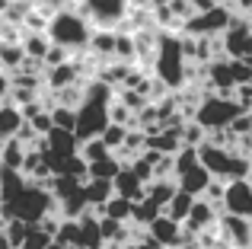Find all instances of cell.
<instances>
[{
    "label": "cell",
    "mask_w": 252,
    "mask_h": 249,
    "mask_svg": "<svg viewBox=\"0 0 252 249\" xmlns=\"http://www.w3.org/2000/svg\"><path fill=\"white\" fill-rule=\"evenodd\" d=\"M160 214H163V208L154 205V201L144 195V198H137L134 205H131V220H128V224H131V227H147L150 220L160 218Z\"/></svg>",
    "instance_id": "cell-20"
},
{
    "label": "cell",
    "mask_w": 252,
    "mask_h": 249,
    "mask_svg": "<svg viewBox=\"0 0 252 249\" xmlns=\"http://www.w3.org/2000/svg\"><path fill=\"white\" fill-rule=\"evenodd\" d=\"M26 61V51H23V42H6L0 38V70H19V64Z\"/></svg>",
    "instance_id": "cell-21"
},
{
    "label": "cell",
    "mask_w": 252,
    "mask_h": 249,
    "mask_svg": "<svg viewBox=\"0 0 252 249\" xmlns=\"http://www.w3.org/2000/svg\"><path fill=\"white\" fill-rule=\"evenodd\" d=\"M83 195H86V205L90 208H102L105 201L115 195V188H112V179H99V176H86L83 179Z\"/></svg>",
    "instance_id": "cell-16"
},
{
    "label": "cell",
    "mask_w": 252,
    "mask_h": 249,
    "mask_svg": "<svg viewBox=\"0 0 252 249\" xmlns=\"http://www.w3.org/2000/svg\"><path fill=\"white\" fill-rule=\"evenodd\" d=\"M112 188H115V195H122V198H128V201L144 198V179L128 166V163H122V169L112 176Z\"/></svg>",
    "instance_id": "cell-14"
},
{
    "label": "cell",
    "mask_w": 252,
    "mask_h": 249,
    "mask_svg": "<svg viewBox=\"0 0 252 249\" xmlns=\"http://www.w3.org/2000/svg\"><path fill=\"white\" fill-rule=\"evenodd\" d=\"M217 214H220V208L211 205V201L204 198H195L189 208V214H185L182 220V243H195V237L201 230H211V227L217 224Z\"/></svg>",
    "instance_id": "cell-10"
},
{
    "label": "cell",
    "mask_w": 252,
    "mask_h": 249,
    "mask_svg": "<svg viewBox=\"0 0 252 249\" xmlns=\"http://www.w3.org/2000/svg\"><path fill=\"white\" fill-rule=\"evenodd\" d=\"M122 249H163L160 243H154V240L147 237V233H144V237H134V240H128V243H125Z\"/></svg>",
    "instance_id": "cell-32"
},
{
    "label": "cell",
    "mask_w": 252,
    "mask_h": 249,
    "mask_svg": "<svg viewBox=\"0 0 252 249\" xmlns=\"http://www.w3.org/2000/svg\"><path fill=\"white\" fill-rule=\"evenodd\" d=\"M48 243H51V233L42 230L38 224H29V230H26V240H23V246H19V249H45Z\"/></svg>",
    "instance_id": "cell-28"
},
{
    "label": "cell",
    "mask_w": 252,
    "mask_h": 249,
    "mask_svg": "<svg viewBox=\"0 0 252 249\" xmlns=\"http://www.w3.org/2000/svg\"><path fill=\"white\" fill-rule=\"evenodd\" d=\"M214 249H220V246H214Z\"/></svg>",
    "instance_id": "cell-43"
},
{
    "label": "cell",
    "mask_w": 252,
    "mask_h": 249,
    "mask_svg": "<svg viewBox=\"0 0 252 249\" xmlns=\"http://www.w3.org/2000/svg\"><path fill=\"white\" fill-rule=\"evenodd\" d=\"M26 150H29V147H26L19 137H6V141L0 144V166H6V169H19V166H23Z\"/></svg>",
    "instance_id": "cell-19"
},
{
    "label": "cell",
    "mask_w": 252,
    "mask_h": 249,
    "mask_svg": "<svg viewBox=\"0 0 252 249\" xmlns=\"http://www.w3.org/2000/svg\"><path fill=\"white\" fill-rule=\"evenodd\" d=\"M191 201H195V195H189V192H182V188H176V195L166 201L163 214H169L172 220H179V224H182L185 214H189V208H191Z\"/></svg>",
    "instance_id": "cell-24"
},
{
    "label": "cell",
    "mask_w": 252,
    "mask_h": 249,
    "mask_svg": "<svg viewBox=\"0 0 252 249\" xmlns=\"http://www.w3.org/2000/svg\"><path fill=\"white\" fill-rule=\"evenodd\" d=\"M70 0H42V6H48V10H58V6H67Z\"/></svg>",
    "instance_id": "cell-35"
},
{
    "label": "cell",
    "mask_w": 252,
    "mask_h": 249,
    "mask_svg": "<svg viewBox=\"0 0 252 249\" xmlns=\"http://www.w3.org/2000/svg\"><path fill=\"white\" fill-rule=\"evenodd\" d=\"M45 249H74V246H67V243H61V240H55V237H51V243L45 246Z\"/></svg>",
    "instance_id": "cell-37"
},
{
    "label": "cell",
    "mask_w": 252,
    "mask_h": 249,
    "mask_svg": "<svg viewBox=\"0 0 252 249\" xmlns=\"http://www.w3.org/2000/svg\"><path fill=\"white\" fill-rule=\"evenodd\" d=\"M10 96V74L6 70H0V102Z\"/></svg>",
    "instance_id": "cell-34"
},
{
    "label": "cell",
    "mask_w": 252,
    "mask_h": 249,
    "mask_svg": "<svg viewBox=\"0 0 252 249\" xmlns=\"http://www.w3.org/2000/svg\"><path fill=\"white\" fill-rule=\"evenodd\" d=\"M48 115H51V124H58V128H67V131H74V124H77V112L70 106H48Z\"/></svg>",
    "instance_id": "cell-27"
},
{
    "label": "cell",
    "mask_w": 252,
    "mask_h": 249,
    "mask_svg": "<svg viewBox=\"0 0 252 249\" xmlns=\"http://www.w3.org/2000/svg\"><path fill=\"white\" fill-rule=\"evenodd\" d=\"M23 51H26V58H32V61H45V55H48V35L45 32H23Z\"/></svg>",
    "instance_id": "cell-22"
},
{
    "label": "cell",
    "mask_w": 252,
    "mask_h": 249,
    "mask_svg": "<svg viewBox=\"0 0 252 249\" xmlns=\"http://www.w3.org/2000/svg\"><path fill=\"white\" fill-rule=\"evenodd\" d=\"M249 134H252V109H249Z\"/></svg>",
    "instance_id": "cell-42"
},
{
    "label": "cell",
    "mask_w": 252,
    "mask_h": 249,
    "mask_svg": "<svg viewBox=\"0 0 252 249\" xmlns=\"http://www.w3.org/2000/svg\"><path fill=\"white\" fill-rule=\"evenodd\" d=\"M77 154H80L86 163H93V160L109 154V147L102 144V137H86V141H80V150H77Z\"/></svg>",
    "instance_id": "cell-29"
},
{
    "label": "cell",
    "mask_w": 252,
    "mask_h": 249,
    "mask_svg": "<svg viewBox=\"0 0 252 249\" xmlns=\"http://www.w3.org/2000/svg\"><path fill=\"white\" fill-rule=\"evenodd\" d=\"M99 249H122V246H118V243H102Z\"/></svg>",
    "instance_id": "cell-41"
},
{
    "label": "cell",
    "mask_w": 252,
    "mask_h": 249,
    "mask_svg": "<svg viewBox=\"0 0 252 249\" xmlns=\"http://www.w3.org/2000/svg\"><path fill=\"white\" fill-rule=\"evenodd\" d=\"M176 179H169V176H163V179H150V182H144V195H147L154 205H160V208H166V201L176 195Z\"/></svg>",
    "instance_id": "cell-18"
},
{
    "label": "cell",
    "mask_w": 252,
    "mask_h": 249,
    "mask_svg": "<svg viewBox=\"0 0 252 249\" xmlns=\"http://www.w3.org/2000/svg\"><path fill=\"white\" fill-rule=\"evenodd\" d=\"M217 237H220V246L252 249V218H240V214L220 211L217 214Z\"/></svg>",
    "instance_id": "cell-9"
},
{
    "label": "cell",
    "mask_w": 252,
    "mask_h": 249,
    "mask_svg": "<svg viewBox=\"0 0 252 249\" xmlns=\"http://www.w3.org/2000/svg\"><path fill=\"white\" fill-rule=\"evenodd\" d=\"M220 211L240 214V218H252V179H227L223 186V201Z\"/></svg>",
    "instance_id": "cell-11"
},
{
    "label": "cell",
    "mask_w": 252,
    "mask_h": 249,
    "mask_svg": "<svg viewBox=\"0 0 252 249\" xmlns=\"http://www.w3.org/2000/svg\"><path fill=\"white\" fill-rule=\"evenodd\" d=\"M115 96V87H109L105 80H86V93L80 99V106L74 109L77 112V124L74 134L86 141V137H99L102 128L109 124V99Z\"/></svg>",
    "instance_id": "cell-2"
},
{
    "label": "cell",
    "mask_w": 252,
    "mask_h": 249,
    "mask_svg": "<svg viewBox=\"0 0 252 249\" xmlns=\"http://www.w3.org/2000/svg\"><path fill=\"white\" fill-rule=\"evenodd\" d=\"M217 45H220L223 58H246V61H252V23L246 16H233L230 26L217 35Z\"/></svg>",
    "instance_id": "cell-8"
},
{
    "label": "cell",
    "mask_w": 252,
    "mask_h": 249,
    "mask_svg": "<svg viewBox=\"0 0 252 249\" xmlns=\"http://www.w3.org/2000/svg\"><path fill=\"white\" fill-rule=\"evenodd\" d=\"M0 249H13V243L6 240V233H3V230H0Z\"/></svg>",
    "instance_id": "cell-39"
},
{
    "label": "cell",
    "mask_w": 252,
    "mask_h": 249,
    "mask_svg": "<svg viewBox=\"0 0 252 249\" xmlns=\"http://www.w3.org/2000/svg\"><path fill=\"white\" fill-rule=\"evenodd\" d=\"M144 233H147L154 243H160L163 249L182 243V224H179V220H172L169 214H160V218H154L147 227H144Z\"/></svg>",
    "instance_id": "cell-13"
},
{
    "label": "cell",
    "mask_w": 252,
    "mask_h": 249,
    "mask_svg": "<svg viewBox=\"0 0 252 249\" xmlns=\"http://www.w3.org/2000/svg\"><path fill=\"white\" fill-rule=\"evenodd\" d=\"M220 3H227V6H240V10H246L252 0H220Z\"/></svg>",
    "instance_id": "cell-36"
},
{
    "label": "cell",
    "mask_w": 252,
    "mask_h": 249,
    "mask_svg": "<svg viewBox=\"0 0 252 249\" xmlns=\"http://www.w3.org/2000/svg\"><path fill=\"white\" fill-rule=\"evenodd\" d=\"M169 249H198L195 243H176V246H169Z\"/></svg>",
    "instance_id": "cell-40"
},
{
    "label": "cell",
    "mask_w": 252,
    "mask_h": 249,
    "mask_svg": "<svg viewBox=\"0 0 252 249\" xmlns=\"http://www.w3.org/2000/svg\"><path fill=\"white\" fill-rule=\"evenodd\" d=\"M42 150H48V154L58 156V160H67V156H74L77 150H80V137H77L74 131H67V128L51 124L48 134L42 137Z\"/></svg>",
    "instance_id": "cell-12"
},
{
    "label": "cell",
    "mask_w": 252,
    "mask_h": 249,
    "mask_svg": "<svg viewBox=\"0 0 252 249\" xmlns=\"http://www.w3.org/2000/svg\"><path fill=\"white\" fill-rule=\"evenodd\" d=\"M131 205H134V201L122 198V195H112V198L105 201L102 208H99V214H105V218H115V220H125V224H128V220H131ZM93 211H96V208H93Z\"/></svg>",
    "instance_id": "cell-25"
},
{
    "label": "cell",
    "mask_w": 252,
    "mask_h": 249,
    "mask_svg": "<svg viewBox=\"0 0 252 249\" xmlns=\"http://www.w3.org/2000/svg\"><path fill=\"white\" fill-rule=\"evenodd\" d=\"M125 131H128L125 124H115V122H109V124L102 128V134H99V137H102V144H105L109 150H118V147L125 144Z\"/></svg>",
    "instance_id": "cell-30"
},
{
    "label": "cell",
    "mask_w": 252,
    "mask_h": 249,
    "mask_svg": "<svg viewBox=\"0 0 252 249\" xmlns=\"http://www.w3.org/2000/svg\"><path fill=\"white\" fill-rule=\"evenodd\" d=\"M223 186H227V182H223V179H214V176H211V182H208V188H204V192H201V198H204V201H211V205H217V208H220V201H223Z\"/></svg>",
    "instance_id": "cell-31"
},
{
    "label": "cell",
    "mask_w": 252,
    "mask_h": 249,
    "mask_svg": "<svg viewBox=\"0 0 252 249\" xmlns=\"http://www.w3.org/2000/svg\"><path fill=\"white\" fill-rule=\"evenodd\" d=\"M128 3H131V10H137V6H141V10H147L150 0H128Z\"/></svg>",
    "instance_id": "cell-38"
},
{
    "label": "cell",
    "mask_w": 252,
    "mask_h": 249,
    "mask_svg": "<svg viewBox=\"0 0 252 249\" xmlns=\"http://www.w3.org/2000/svg\"><path fill=\"white\" fill-rule=\"evenodd\" d=\"M118 169H122V160H118L112 150H109L105 156H99V160L86 163V176H99V179H112Z\"/></svg>",
    "instance_id": "cell-23"
},
{
    "label": "cell",
    "mask_w": 252,
    "mask_h": 249,
    "mask_svg": "<svg viewBox=\"0 0 252 249\" xmlns=\"http://www.w3.org/2000/svg\"><path fill=\"white\" fill-rule=\"evenodd\" d=\"M45 35H48L51 45H61V48H67L70 55H83L86 45H90L93 26L80 10H74V6H58V10H51V16H48Z\"/></svg>",
    "instance_id": "cell-3"
},
{
    "label": "cell",
    "mask_w": 252,
    "mask_h": 249,
    "mask_svg": "<svg viewBox=\"0 0 252 249\" xmlns=\"http://www.w3.org/2000/svg\"><path fill=\"white\" fill-rule=\"evenodd\" d=\"M208 182H211V173L201 166V163H195V166H189L185 173L176 176V186L182 188V192L195 195V198H201V192L208 188Z\"/></svg>",
    "instance_id": "cell-15"
},
{
    "label": "cell",
    "mask_w": 252,
    "mask_h": 249,
    "mask_svg": "<svg viewBox=\"0 0 252 249\" xmlns=\"http://www.w3.org/2000/svg\"><path fill=\"white\" fill-rule=\"evenodd\" d=\"M23 109L16 106V102H10V99H3L0 102V144L6 141V137H16L19 134V128H23Z\"/></svg>",
    "instance_id": "cell-17"
},
{
    "label": "cell",
    "mask_w": 252,
    "mask_h": 249,
    "mask_svg": "<svg viewBox=\"0 0 252 249\" xmlns=\"http://www.w3.org/2000/svg\"><path fill=\"white\" fill-rule=\"evenodd\" d=\"M80 13L90 19L93 29H122L131 13V3L128 0H80Z\"/></svg>",
    "instance_id": "cell-7"
},
{
    "label": "cell",
    "mask_w": 252,
    "mask_h": 249,
    "mask_svg": "<svg viewBox=\"0 0 252 249\" xmlns=\"http://www.w3.org/2000/svg\"><path fill=\"white\" fill-rule=\"evenodd\" d=\"M154 77L166 83V90H172V93L185 90V83H189V58L182 51V32H172V29L157 32Z\"/></svg>",
    "instance_id": "cell-1"
},
{
    "label": "cell",
    "mask_w": 252,
    "mask_h": 249,
    "mask_svg": "<svg viewBox=\"0 0 252 249\" xmlns=\"http://www.w3.org/2000/svg\"><path fill=\"white\" fill-rule=\"evenodd\" d=\"M191 3V13H201V10H211L214 3H220V0H189Z\"/></svg>",
    "instance_id": "cell-33"
},
{
    "label": "cell",
    "mask_w": 252,
    "mask_h": 249,
    "mask_svg": "<svg viewBox=\"0 0 252 249\" xmlns=\"http://www.w3.org/2000/svg\"><path fill=\"white\" fill-rule=\"evenodd\" d=\"M55 240H61V243H67V246H74L80 243V227H77V218H61V224H58V230H55Z\"/></svg>",
    "instance_id": "cell-26"
},
{
    "label": "cell",
    "mask_w": 252,
    "mask_h": 249,
    "mask_svg": "<svg viewBox=\"0 0 252 249\" xmlns=\"http://www.w3.org/2000/svg\"><path fill=\"white\" fill-rule=\"evenodd\" d=\"M240 112H246V109L236 102V96L208 93V96H198V106L191 109V122H198L204 131H214V128H227Z\"/></svg>",
    "instance_id": "cell-5"
},
{
    "label": "cell",
    "mask_w": 252,
    "mask_h": 249,
    "mask_svg": "<svg viewBox=\"0 0 252 249\" xmlns=\"http://www.w3.org/2000/svg\"><path fill=\"white\" fill-rule=\"evenodd\" d=\"M233 16H236L233 6H227V3H214L211 10L189 13V16L182 19V32H185V35H204V38H214V35H220V32L227 29Z\"/></svg>",
    "instance_id": "cell-6"
},
{
    "label": "cell",
    "mask_w": 252,
    "mask_h": 249,
    "mask_svg": "<svg viewBox=\"0 0 252 249\" xmlns=\"http://www.w3.org/2000/svg\"><path fill=\"white\" fill-rule=\"evenodd\" d=\"M198 163H201L214 179H223V182L227 179H243V176L249 179V169H252L249 156H243L240 150L220 147V144H208V141L198 144Z\"/></svg>",
    "instance_id": "cell-4"
}]
</instances>
